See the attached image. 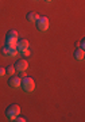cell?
Returning a JSON list of instances; mask_svg holds the SVG:
<instances>
[{
    "instance_id": "52a82bcc",
    "label": "cell",
    "mask_w": 85,
    "mask_h": 122,
    "mask_svg": "<svg viewBox=\"0 0 85 122\" xmlns=\"http://www.w3.org/2000/svg\"><path fill=\"white\" fill-rule=\"evenodd\" d=\"M39 18H41V16H39L38 14H35V12H28L27 15H26V19H27V22H30V23L37 22Z\"/></svg>"
},
{
    "instance_id": "9a60e30c",
    "label": "cell",
    "mask_w": 85,
    "mask_h": 122,
    "mask_svg": "<svg viewBox=\"0 0 85 122\" xmlns=\"http://www.w3.org/2000/svg\"><path fill=\"white\" fill-rule=\"evenodd\" d=\"M16 53H18L16 49H9V54L8 56H16Z\"/></svg>"
},
{
    "instance_id": "8992f818",
    "label": "cell",
    "mask_w": 85,
    "mask_h": 122,
    "mask_svg": "<svg viewBox=\"0 0 85 122\" xmlns=\"http://www.w3.org/2000/svg\"><path fill=\"white\" fill-rule=\"evenodd\" d=\"M20 83H22V79L18 77V76H11V77L8 79V86L12 88H19L20 87Z\"/></svg>"
},
{
    "instance_id": "30bf717a",
    "label": "cell",
    "mask_w": 85,
    "mask_h": 122,
    "mask_svg": "<svg viewBox=\"0 0 85 122\" xmlns=\"http://www.w3.org/2000/svg\"><path fill=\"white\" fill-rule=\"evenodd\" d=\"M15 71H16V69H15V66L11 65V66H8V68L5 69V73L8 75V76H12V75L15 73Z\"/></svg>"
},
{
    "instance_id": "277c9868",
    "label": "cell",
    "mask_w": 85,
    "mask_h": 122,
    "mask_svg": "<svg viewBox=\"0 0 85 122\" xmlns=\"http://www.w3.org/2000/svg\"><path fill=\"white\" fill-rule=\"evenodd\" d=\"M28 46H30V42H28V39H18L16 42V50L18 52H23L24 49H28Z\"/></svg>"
},
{
    "instance_id": "ac0fdd59",
    "label": "cell",
    "mask_w": 85,
    "mask_h": 122,
    "mask_svg": "<svg viewBox=\"0 0 85 122\" xmlns=\"http://www.w3.org/2000/svg\"><path fill=\"white\" fill-rule=\"evenodd\" d=\"M46 1H47V3H49V1H51V0H46Z\"/></svg>"
},
{
    "instance_id": "e0dca14e",
    "label": "cell",
    "mask_w": 85,
    "mask_h": 122,
    "mask_svg": "<svg viewBox=\"0 0 85 122\" xmlns=\"http://www.w3.org/2000/svg\"><path fill=\"white\" fill-rule=\"evenodd\" d=\"M3 75H5V69L4 68H0V76H3Z\"/></svg>"
},
{
    "instance_id": "3957f363",
    "label": "cell",
    "mask_w": 85,
    "mask_h": 122,
    "mask_svg": "<svg viewBox=\"0 0 85 122\" xmlns=\"http://www.w3.org/2000/svg\"><path fill=\"white\" fill-rule=\"evenodd\" d=\"M35 23H37V29L39 31H46L49 29V19L46 16H41Z\"/></svg>"
},
{
    "instance_id": "2e32d148",
    "label": "cell",
    "mask_w": 85,
    "mask_h": 122,
    "mask_svg": "<svg viewBox=\"0 0 85 122\" xmlns=\"http://www.w3.org/2000/svg\"><path fill=\"white\" fill-rule=\"evenodd\" d=\"M84 44H85V41H84V39H81V41H80V44H78V48L84 49Z\"/></svg>"
},
{
    "instance_id": "7a4b0ae2",
    "label": "cell",
    "mask_w": 85,
    "mask_h": 122,
    "mask_svg": "<svg viewBox=\"0 0 85 122\" xmlns=\"http://www.w3.org/2000/svg\"><path fill=\"white\" fill-rule=\"evenodd\" d=\"M19 114H20V107L18 105H11L8 106V109L5 110V115L9 119H15V117L19 115Z\"/></svg>"
},
{
    "instance_id": "ba28073f",
    "label": "cell",
    "mask_w": 85,
    "mask_h": 122,
    "mask_svg": "<svg viewBox=\"0 0 85 122\" xmlns=\"http://www.w3.org/2000/svg\"><path fill=\"white\" fill-rule=\"evenodd\" d=\"M16 42H18V39H15V38H11V37L5 38V45L9 49H16Z\"/></svg>"
},
{
    "instance_id": "9c48e42d",
    "label": "cell",
    "mask_w": 85,
    "mask_h": 122,
    "mask_svg": "<svg viewBox=\"0 0 85 122\" xmlns=\"http://www.w3.org/2000/svg\"><path fill=\"white\" fill-rule=\"evenodd\" d=\"M74 57H76V60H82L84 58V49L77 48L74 52Z\"/></svg>"
},
{
    "instance_id": "6da1fadb",
    "label": "cell",
    "mask_w": 85,
    "mask_h": 122,
    "mask_svg": "<svg viewBox=\"0 0 85 122\" xmlns=\"http://www.w3.org/2000/svg\"><path fill=\"white\" fill-rule=\"evenodd\" d=\"M20 87H23V90H24L26 92H33L35 90L34 79L28 77V76H24L23 80H22V83H20Z\"/></svg>"
},
{
    "instance_id": "8fae6325",
    "label": "cell",
    "mask_w": 85,
    "mask_h": 122,
    "mask_svg": "<svg viewBox=\"0 0 85 122\" xmlns=\"http://www.w3.org/2000/svg\"><path fill=\"white\" fill-rule=\"evenodd\" d=\"M1 54H4V56H8L9 54V48L7 45H4V46L1 48Z\"/></svg>"
},
{
    "instance_id": "4fadbf2b",
    "label": "cell",
    "mask_w": 85,
    "mask_h": 122,
    "mask_svg": "<svg viewBox=\"0 0 85 122\" xmlns=\"http://www.w3.org/2000/svg\"><path fill=\"white\" fill-rule=\"evenodd\" d=\"M14 121H18V122H24V121H26V118H24V117H19V115H16Z\"/></svg>"
},
{
    "instance_id": "7c38bea8",
    "label": "cell",
    "mask_w": 85,
    "mask_h": 122,
    "mask_svg": "<svg viewBox=\"0 0 85 122\" xmlns=\"http://www.w3.org/2000/svg\"><path fill=\"white\" fill-rule=\"evenodd\" d=\"M7 37H11V38L18 39V33H16L15 30H11V31H8V34H7Z\"/></svg>"
},
{
    "instance_id": "5b68a950",
    "label": "cell",
    "mask_w": 85,
    "mask_h": 122,
    "mask_svg": "<svg viewBox=\"0 0 85 122\" xmlns=\"http://www.w3.org/2000/svg\"><path fill=\"white\" fill-rule=\"evenodd\" d=\"M27 66H28V64H27V61L23 60V58H20V60H18L16 62H15V69H16L18 72H24V71L27 69Z\"/></svg>"
},
{
    "instance_id": "5bb4252c",
    "label": "cell",
    "mask_w": 85,
    "mask_h": 122,
    "mask_svg": "<svg viewBox=\"0 0 85 122\" xmlns=\"http://www.w3.org/2000/svg\"><path fill=\"white\" fill-rule=\"evenodd\" d=\"M20 53H22L24 57H28V56H30V50H28V49H24V50H23V52H20Z\"/></svg>"
}]
</instances>
